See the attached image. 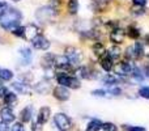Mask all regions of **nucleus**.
Instances as JSON below:
<instances>
[{"label": "nucleus", "instance_id": "40", "mask_svg": "<svg viewBox=\"0 0 149 131\" xmlns=\"http://www.w3.org/2000/svg\"><path fill=\"white\" fill-rule=\"evenodd\" d=\"M5 93H7V89H5V87L3 84H0V98L4 97Z\"/></svg>", "mask_w": 149, "mask_h": 131}, {"label": "nucleus", "instance_id": "29", "mask_svg": "<svg viewBox=\"0 0 149 131\" xmlns=\"http://www.w3.org/2000/svg\"><path fill=\"white\" fill-rule=\"evenodd\" d=\"M131 75H132V77H134L135 80H137V81H143V80H144V76H143L141 71H140V69L137 68V67H135Z\"/></svg>", "mask_w": 149, "mask_h": 131}, {"label": "nucleus", "instance_id": "19", "mask_svg": "<svg viewBox=\"0 0 149 131\" xmlns=\"http://www.w3.org/2000/svg\"><path fill=\"white\" fill-rule=\"evenodd\" d=\"M101 67H102L106 72H110L111 69H113V59H111L109 55L107 57H103L102 60H101Z\"/></svg>", "mask_w": 149, "mask_h": 131}, {"label": "nucleus", "instance_id": "9", "mask_svg": "<svg viewBox=\"0 0 149 131\" xmlns=\"http://www.w3.org/2000/svg\"><path fill=\"white\" fill-rule=\"evenodd\" d=\"M31 42H33V46L36 47V49H38V50H47L50 47L49 39L45 38L43 36H41V34H39V36H37Z\"/></svg>", "mask_w": 149, "mask_h": 131}, {"label": "nucleus", "instance_id": "15", "mask_svg": "<svg viewBox=\"0 0 149 131\" xmlns=\"http://www.w3.org/2000/svg\"><path fill=\"white\" fill-rule=\"evenodd\" d=\"M18 54H20L24 64H29V63H30L33 54H31V50L29 49V47H21L20 51H18Z\"/></svg>", "mask_w": 149, "mask_h": 131}, {"label": "nucleus", "instance_id": "46", "mask_svg": "<svg viewBox=\"0 0 149 131\" xmlns=\"http://www.w3.org/2000/svg\"><path fill=\"white\" fill-rule=\"evenodd\" d=\"M13 1H18V0H13Z\"/></svg>", "mask_w": 149, "mask_h": 131}, {"label": "nucleus", "instance_id": "45", "mask_svg": "<svg viewBox=\"0 0 149 131\" xmlns=\"http://www.w3.org/2000/svg\"><path fill=\"white\" fill-rule=\"evenodd\" d=\"M147 71H148V76H149V67H148V69H147Z\"/></svg>", "mask_w": 149, "mask_h": 131}, {"label": "nucleus", "instance_id": "11", "mask_svg": "<svg viewBox=\"0 0 149 131\" xmlns=\"http://www.w3.org/2000/svg\"><path fill=\"white\" fill-rule=\"evenodd\" d=\"M0 118H1V122L9 123V122L15 121V113H13V110L10 108L5 106V108H3L1 110H0Z\"/></svg>", "mask_w": 149, "mask_h": 131}, {"label": "nucleus", "instance_id": "34", "mask_svg": "<svg viewBox=\"0 0 149 131\" xmlns=\"http://www.w3.org/2000/svg\"><path fill=\"white\" fill-rule=\"evenodd\" d=\"M93 96H95V97H105L106 96V92L102 89H97V90H93Z\"/></svg>", "mask_w": 149, "mask_h": 131}, {"label": "nucleus", "instance_id": "7", "mask_svg": "<svg viewBox=\"0 0 149 131\" xmlns=\"http://www.w3.org/2000/svg\"><path fill=\"white\" fill-rule=\"evenodd\" d=\"M24 36L26 37V39L29 41H33L37 36H39V29L37 28V25L34 24H29L24 28Z\"/></svg>", "mask_w": 149, "mask_h": 131}, {"label": "nucleus", "instance_id": "8", "mask_svg": "<svg viewBox=\"0 0 149 131\" xmlns=\"http://www.w3.org/2000/svg\"><path fill=\"white\" fill-rule=\"evenodd\" d=\"M50 116H51V109L49 106H42L38 111V116H37V122L39 125H43L49 121Z\"/></svg>", "mask_w": 149, "mask_h": 131}, {"label": "nucleus", "instance_id": "12", "mask_svg": "<svg viewBox=\"0 0 149 131\" xmlns=\"http://www.w3.org/2000/svg\"><path fill=\"white\" fill-rule=\"evenodd\" d=\"M54 97L59 101H67L70 98V92H68L67 88L64 87H56L54 89Z\"/></svg>", "mask_w": 149, "mask_h": 131}, {"label": "nucleus", "instance_id": "14", "mask_svg": "<svg viewBox=\"0 0 149 131\" xmlns=\"http://www.w3.org/2000/svg\"><path fill=\"white\" fill-rule=\"evenodd\" d=\"M12 87L16 89V92L21 93V95H29L30 93V88H29L28 83L24 81H15L12 84Z\"/></svg>", "mask_w": 149, "mask_h": 131}, {"label": "nucleus", "instance_id": "28", "mask_svg": "<svg viewBox=\"0 0 149 131\" xmlns=\"http://www.w3.org/2000/svg\"><path fill=\"white\" fill-rule=\"evenodd\" d=\"M102 81H103V84H106V85H115V84H118V79H116V77H114L113 75H106V76L102 79Z\"/></svg>", "mask_w": 149, "mask_h": 131}, {"label": "nucleus", "instance_id": "25", "mask_svg": "<svg viewBox=\"0 0 149 131\" xmlns=\"http://www.w3.org/2000/svg\"><path fill=\"white\" fill-rule=\"evenodd\" d=\"M127 36L132 39H137L140 37V30L137 28H135V26H130L127 29Z\"/></svg>", "mask_w": 149, "mask_h": 131}, {"label": "nucleus", "instance_id": "38", "mask_svg": "<svg viewBox=\"0 0 149 131\" xmlns=\"http://www.w3.org/2000/svg\"><path fill=\"white\" fill-rule=\"evenodd\" d=\"M135 5H139V7H144L147 4V0H132Z\"/></svg>", "mask_w": 149, "mask_h": 131}, {"label": "nucleus", "instance_id": "10", "mask_svg": "<svg viewBox=\"0 0 149 131\" xmlns=\"http://www.w3.org/2000/svg\"><path fill=\"white\" fill-rule=\"evenodd\" d=\"M135 66L132 63H120V64L116 66L115 71L118 75H122V76H127V75H131L132 71H134Z\"/></svg>", "mask_w": 149, "mask_h": 131}, {"label": "nucleus", "instance_id": "5", "mask_svg": "<svg viewBox=\"0 0 149 131\" xmlns=\"http://www.w3.org/2000/svg\"><path fill=\"white\" fill-rule=\"evenodd\" d=\"M64 55L68 58V60H70L71 64H79V63L82 60L81 51L77 50V49H74V47H68V49L65 50Z\"/></svg>", "mask_w": 149, "mask_h": 131}, {"label": "nucleus", "instance_id": "24", "mask_svg": "<svg viewBox=\"0 0 149 131\" xmlns=\"http://www.w3.org/2000/svg\"><path fill=\"white\" fill-rule=\"evenodd\" d=\"M120 49H119L118 46H113V47H110L109 49V53H107V55L111 58V59H118L119 57H120Z\"/></svg>", "mask_w": 149, "mask_h": 131}, {"label": "nucleus", "instance_id": "1", "mask_svg": "<svg viewBox=\"0 0 149 131\" xmlns=\"http://www.w3.org/2000/svg\"><path fill=\"white\" fill-rule=\"evenodd\" d=\"M21 21V13L16 8H5L0 13V26L7 30H13L17 28Z\"/></svg>", "mask_w": 149, "mask_h": 131}, {"label": "nucleus", "instance_id": "31", "mask_svg": "<svg viewBox=\"0 0 149 131\" xmlns=\"http://www.w3.org/2000/svg\"><path fill=\"white\" fill-rule=\"evenodd\" d=\"M126 57L128 58V59H136V57H135V51H134V46L127 47V50H126Z\"/></svg>", "mask_w": 149, "mask_h": 131}, {"label": "nucleus", "instance_id": "32", "mask_svg": "<svg viewBox=\"0 0 149 131\" xmlns=\"http://www.w3.org/2000/svg\"><path fill=\"white\" fill-rule=\"evenodd\" d=\"M13 36L16 37H22L24 36V26H17V28H15L12 30Z\"/></svg>", "mask_w": 149, "mask_h": 131}, {"label": "nucleus", "instance_id": "35", "mask_svg": "<svg viewBox=\"0 0 149 131\" xmlns=\"http://www.w3.org/2000/svg\"><path fill=\"white\" fill-rule=\"evenodd\" d=\"M10 131H25V127L22 126V123H15Z\"/></svg>", "mask_w": 149, "mask_h": 131}, {"label": "nucleus", "instance_id": "44", "mask_svg": "<svg viewBox=\"0 0 149 131\" xmlns=\"http://www.w3.org/2000/svg\"><path fill=\"white\" fill-rule=\"evenodd\" d=\"M100 1H102V3H107L109 0H100Z\"/></svg>", "mask_w": 149, "mask_h": 131}, {"label": "nucleus", "instance_id": "2", "mask_svg": "<svg viewBox=\"0 0 149 131\" xmlns=\"http://www.w3.org/2000/svg\"><path fill=\"white\" fill-rule=\"evenodd\" d=\"M54 123L60 131H67L71 129L72 122H71L70 117L65 116L64 113H56L54 116Z\"/></svg>", "mask_w": 149, "mask_h": 131}, {"label": "nucleus", "instance_id": "18", "mask_svg": "<svg viewBox=\"0 0 149 131\" xmlns=\"http://www.w3.org/2000/svg\"><path fill=\"white\" fill-rule=\"evenodd\" d=\"M102 122L98 121V119H93V121H90L89 123H88L86 129H85V131H100L101 129H102Z\"/></svg>", "mask_w": 149, "mask_h": 131}, {"label": "nucleus", "instance_id": "41", "mask_svg": "<svg viewBox=\"0 0 149 131\" xmlns=\"http://www.w3.org/2000/svg\"><path fill=\"white\" fill-rule=\"evenodd\" d=\"M144 12H145V9H143V8H141V9H134L135 15H143Z\"/></svg>", "mask_w": 149, "mask_h": 131}, {"label": "nucleus", "instance_id": "4", "mask_svg": "<svg viewBox=\"0 0 149 131\" xmlns=\"http://www.w3.org/2000/svg\"><path fill=\"white\" fill-rule=\"evenodd\" d=\"M55 16V9H52L51 7H41L36 12V17L38 18L41 22H47Z\"/></svg>", "mask_w": 149, "mask_h": 131}, {"label": "nucleus", "instance_id": "33", "mask_svg": "<svg viewBox=\"0 0 149 131\" xmlns=\"http://www.w3.org/2000/svg\"><path fill=\"white\" fill-rule=\"evenodd\" d=\"M139 95L141 96V97H144V98H149V88L148 87L141 88V89L139 90Z\"/></svg>", "mask_w": 149, "mask_h": 131}, {"label": "nucleus", "instance_id": "39", "mask_svg": "<svg viewBox=\"0 0 149 131\" xmlns=\"http://www.w3.org/2000/svg\"><path fill=\"white\" fill-rule=\"evenodd\" d=\"M0 131H9V127L7 126V123L0 121Z\"/></svg>", "mask_w": 149, "mask_h": 131}, {"label": "nucleus", "instance_id": "22", "mask_svg": "<svg viewBox=\"0 0 149 131\" xmlns=\"http://www.w3.org/2000/svg\"><path fill=\"white\" fill-rule=\"evenodd\" d=\"M92 50H93V53H94L95 55H98V57H102V55L106 53L105 46H103V45L101 43V42H95V43L93 45Z\"/></svg>", "mask_w": 149, "mask_h": 131}, {"label": "nucleus", "instance_id": "23", "mask_svg": "<svg viewBox=\"0 0 149 131\" xmlns=\"http://www.w3.org/2000/svg\"><path fill=\"white\" fill-rule=\"evenodd\" d=\"M67 9L71 15H74V13L79 11V1H77V0H68Z\"/></svg>", "mask_w": 149, "mask_h": 131}, {"label": "nucleus", "instance_id": "17", "mask_svg": "<svg viewBox=\"0 0 149 131\" xmlns=\"http://www.w3.org/2000/svg\"><path fill=\"white\" fill-rule=\"evenodd\" d=\"M16 102H17V96L15 95V93L12 92H7L4 96V104L5 105H8V108H12V106L16 105Z\"/></svg>", "mask_w": 149, "mask_h": 131}, {"label": "nucleus", "instance_id": "21", "mask_svg": "<svg viewBox=\"0 0 149 131\" xmlns=\"http://www.w3.org/2000/svg\"><path fill=\"white\" fill-rule=\"evenodd\" d=\"M12 77H13V74L10 69L0 68V81H9Z\"/></svg>", "mask_w": 149, "mask_h": 131}, {"label": "nucleus", "instance_id": "42", "mask_svg": "<svg viewBox=\"0 0 149 131\" xmlns=\"http://www.w3.org/2000/svg\"><path fill=\"white\" fill-rule=\"evenodd\" d=\"M3 8H7V4H5V3H3V1H0V11H1Z\"/></svg>", "mask_w": 149, "mask_h": 131}, {"label": "nucleus", "instance_id": "27", "mask_svg": "<svg viewBox=\"0 0 149 131\" xmlns=\"http://www.w3.org/2000/svg\"><path fill=\"white\" fill-rule=\"evenodd\" d=\"M77 74H79L80 77H82V79H89L92 75H90V69L88 68V67H80L79 69H77Z\"/></svg>", "mask_w": 149, "mask_h": 131}, {"label": "nucleus", "instance_id": "6", "mask_svg": "<svg viewBox=\"0 0 149 131\" xmlns=\"http://www.w3.org/2000/svg\"><path fill=\"white\" fill-rule=\"evenodd\" d=\"M124 36H126V32L123 30L122 28H115L110 32V39L114 42L115 45H119L123 42Z\"/></svg>", "mask_w": 149, "mask_h": 131}, {"label": "nucleus", "instance_id": "37", "mask_svg": "<svg viewBox=\"0 0 149 131\" xmlns=\"http://www.w3.org/2000/svg\"><path fill=\"white\" fill-rule=\"evenodd\" d=\"M128 131H145L144 127H141V126H131V127H128L127 129Z\"/></svg>", "mask_w": 149, "mask_h": 131}, {"label": "nucleus", "instance_id": "20", "mask_svg": "<svg viewBox=\"0 0 149 131\" xmlns=\"http://www.w3.org/2000/svg\"><path fill=\"white\" fill-rule=\"evenodd\" d=\"M52 64H55V55L52 54H46L43 58H42V66L43 67H51Z\"/></svg>", "mask_w": 149, "mask_h": 131}, {"label": "nucleus", "instance_id": "26", "mask_svg": "<svg viewBox=\"0 0 149 131\" xmlns=\"http://www.w3.org/2000/svg\"><path fill=\"white\" fill-rule=\"evenodd\" d=\"M134 51H135V57H136V59L143 57V54H144V47H143L141 42H136V43L134 45Z\"/></svg>", "mask_w": 149, "mask_h": 131}, {"label": "nucleus", "instance_id": "43", "mask_svg": "<svg viewBox=\"0 0 149 131\" xmlns=\"http://www.w3.org/2000/svg\"><path fill=\"white\" fill-rule=\"evenodd\" d=\"M145 42H147V43L149 45V33L147 34V36H145Z\"/></svg>", "mask_w": 149, "mask_h": 131}, {"label": "nucleus", "instance_id": "3", "mask_svg": "<svg viewBox=\"0 0 149 131\" xmlns=\"http://www.w3.org/2000/svg\"><path fill=\"white\" fill-rule=\"evenodd\" d=\"M56 80H58V84H60V87H64V88H76L80 87V81L76 79V77H72V76H68V75H64V74H60L56 76Z\"/></svg>", "mask_w": 149, "mask_h": 131}, {"label": "nucleus", "instance_id": "16", "mask_svg": "<svg viewBox=\"0 0 149 131\" xmlns=\"http://www.w3.org/2000/svg\"><path fill=\"white\" fill-rule=\"evenodd\" d=\"M20 116H21V121H22L24 123L30 122L31 116H33V109H31V106H26V108H24L22 110H21Z\"/></svg>", "mask_w": 149, "mask_h": 131}, {"label": "nucleus", "instance_id": "13", "mask_svg": "<svg viewBox=\"0 0 149 131\" xmlns=\"http://www.w3.org/2000/svg\"><path fill=\"white\" fill-rule=\"evenodd\" d=\"M55 66L59 69H70V60L65 55H60V57H55Z\"/></svg>", "mask_w": 149, "mask_h": 131}, {"label": "nucleus", "instance_id": "30", "mask_svg": "<svg viewBox=\"0 0 149 131\" xmlns=\"http://www.w3.org/2000/svg\"><path fill=\"white\" fill-rule=\"evenodd\" d=\"M103 131H118V127L114 123H110V122H106V123L102 125Z\"/></svg>", "mask_w": 149, "mask_h": 131}, {"label": "nucleus", "instance_id": "36", "mask_svg": "<svg viewBox=\"0 0 149 131\" xmlns=\"http://www.w3.org/2000/svg\"><path fill=\"white\" fill-rule=\"evenodd\" d=\"M120 92H122V90L119 89V88H111V89L109 90V93H110V95H113V96H119V95H120Z\"/></svg>", "mask_w": 149, "mask_h": 131}]
</instances>
